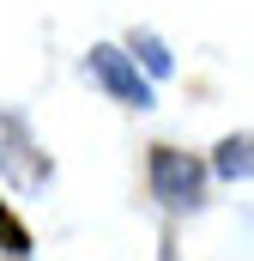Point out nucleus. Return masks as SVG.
Masks as SVG:
<instances>
[{
  "label": "nucleus",
  "instance_id": "423d86ee",
  "mask_svg": "<svg viewBox=\"0 0 254 261\" xmlns=\"http://www.w3.org/2000/svg\"><path fill=\"white\" fill-rule=\"evenodd\" d=\"M133 49L145 55V67H151V73H170V67H176V55H170V49H164L151 31H133Z\"/></svg>",
  "mask_w": 254,
  "mask_h": 261
},
{
  "label": "nucleus",
  "instance_id": "f03ea898",
  "mask_svg": "<svg viewBox=\"0 0 254 261\" xmlns=\"http://www.w3.org/2000/svg\"><path fill=\"white\" fill-rule=\"evenodd\" d=\"M85 67H91V79H97V85H109L121 103H133V110H145V103H151V85L139 79V67L127 61L115 43H97V49L85 55Z\"/></svg>",
  "mask_w": 254,
  "mask_h": 261
},
{
  "label": "nucleus",
  "instance_id": "7ed1b4c3",
  "mask_svg": "<svg viewBox=\"0 0 254 261\" xmlns=\"http://www.w3.org/2000/svg\"><path fill=\"white\" fill-rule=\"evenodd\" d=\"M0 170L18 176V182H43V176H49V164L37 158V146L24 140V128H18L12 116H0Z\"/></svg>",
  "mask_w": 254,
  "mask_h": 261
},
{
  "label": "nucleus",
  "instance_id": "39448f33",
  "mask_svg": "<svg viewBox=\"0 0 254 261\" xmlns=\"http://www.w3.org/2000/svg\"><path fill=\"white\" fill-rule=\"evenodd\" d=\"M0 249H6L12 261H18L24 249H30V231H24V225H18V219L6 213V200H0Z\"/></svg>",
  "mask_w": 254,
  "mask_h": 261
},
{
  "label": "nucleus",
  "instance_id": "f257e3e1",
  "mask_svg": "<svg viewBox=\"0 0 254 261\" xmlns=\"http://www.w3.org/2000/svg\"><path fill=\"white\" fill-rule=\"evenodd\" d=\"M151 189H157V200L170 213H188V206L206 200V164H194L188 152H176V146H157L151 152Z\"/></svg>",
  "mask_w": 254,
  "mask_h": 261
},
{
  "label": "nucleus",
  "instance_id": "20e7f679",
  "mask_svg": "<svg viewBox=\"0 0 254 261\" xmlns=\"http://www.w3.org/2000/svg\"><path fill=\"white\" fill-rule=\"evenodd\" d=\"M212 164H218V176H254V134H236V140H224Z\"/></svg>",
  "mask_w": 254,
  "mask_h": 261
}]
</instances>
